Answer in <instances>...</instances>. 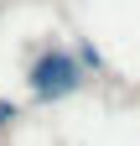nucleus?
<instances>
[{
  "label": "nucleus",
  "mask_w": 140,
  "mask_h": 146,
  "mask_svg": "<svg viewBox=\"0 0 140 146\" xmlns=\"http://www.w3.org/2000/svg\"><path fill=\"white\" fill-rule=\"evenodd\" d=\"M78 84H83V68H78V58L67 47H52V52H42L31 63V94L37 99H67Z\"/></svg>",
  "instance_id": "obj_1"
}]
</instances>
